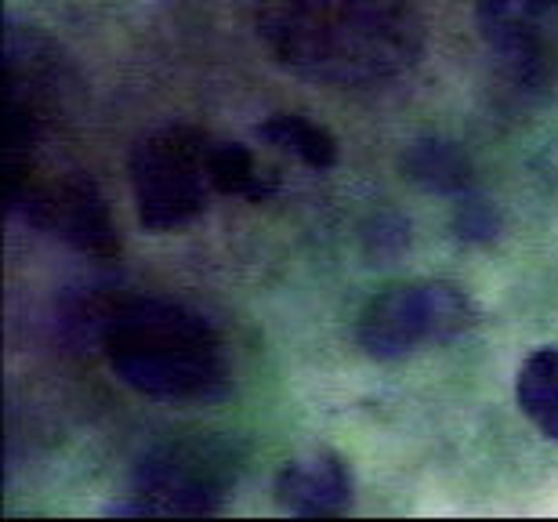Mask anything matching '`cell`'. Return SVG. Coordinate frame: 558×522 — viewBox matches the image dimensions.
<instances>
[{"label": "cell", "mask_w": 558, "mask_h": 522, "mask_svg": "<svg viewBox=\"0 0 558 522\" xmlns=\"http://www.w3.org/2000/svg\"><path fill=\"white\" fill-rule=\"evenodd\" d=\"M258 33L287 70L333 87L396 81L424 48L410 0H265Z\"/></svg>", "instance_id": "1"}, {"label": "cell", "mask_w": 558, "mask_h": 522, "mask_svg": "<svg viewBox=\"0 0 558 522\" xmlns=\"http://www.w3.org/2000/svg\"><path fill=\"white\" fill-rule=\"evenodd\" d=\"M475 4H478V15H500V11H508V8H515V4H511V0H475Z\"/></svg>", "instance_id": "17"}, {"label": "cell", "mask_w": 558, "mask_h": 522, "mask_svg": "<svg viewBox=\"0 0 558 522\" xmlns=\"http://www.w3.org/2000/svg\"><path fill=\"white\" fill-rule=\"evenodd\" d=\"M403 174L428 193H468L472 160L461 146L442 138H421L403 153Z\"/></svg>", "instance_id": "10"}, {"label": "cell", "mask_w": 558, "mask_h": 522, "mask_svg": "<svg viewBox=\"0 0 558 522\" xmlns=\"http://www.w3.org/2000/svg\"><path fill=\"white\" fill-rule=\"evenodd\" d=\"M210 142L196 128H156L131 153V189L138 221L149 232H171L207 210Z\"/></svg>", "instance_id": "5"}, {"label": "cell", "mask_w": 558, "mask_h": 522, "mask_svg": "<svg viewBox=\"0 0 558 522\" xmlns=\"http://www.w3.org/2000/svg\"><path fill=\"white\" fill-rule=\"evenodd\" d=\"M489 48H494L500 70L515 87H544L551 76V51L548 40L541 37L537 19L526 11H500V15L483 19Z\"/></svg>", "instance_id": "9"}, {"label": "cell", "mask_w": 558, "mask_h": 522, "mask_svg": "<svg viewBox=\"0 0 558 522\" xmlns=\"http://www.w3.org/2000/svg\"><path fill=\"white\" fill-rule=\"evenodd\" d=\"M65 65L59 48L29 26L4 33V153H37L59 124Z\"/></svg>", "instance_id": "7"}, {"label": "cell", "mask_w": 558, "mask_h": 522, "mask_svg": "<svg viewBox=\"0 0 558 522\" xmlns=\"http://www.w3.org/2000/svg\"><path fill=\"white\" fill-rule=\"evenodd\" d=\"M236 486V458L218 439L163 442L135 464L128 501L106 508V515H218Z\"/></svg>", "instance_id": "4"}, {"label": "cell", "mask_w": 558, "mask_h": 522, "mask_svg": "<svg viewBox=\"0 0 558 522\" xmlns=\"http://www.w3.org/2000/svg\"><path fill=\"white\" fill-rule=\"evenodd\" d=\"M102 349L120 381L163 403H215L232 388L221 335L167 298H131L106 313Z\"/></svg>", "instance_id": "2"}, {"label": "cell", "mask_w": 558, "mask_h": 522, "mask_svg": "<svg viewBox=\"0 0 558 522\" xmlns=\"http://www.w3.org/2000/svg\"><path fill=\"white\" fill-rule=\"evenodd\" d=\"M4 199L11 215L59 236L65 247L92 258L120 254L113 210L84 171H51L37 153H4Z\"/></svg>", "instance_id": "3"}, {"label": "cell", "mask_w": 558, "mask_h": 522, "mask_svg": "<svg viewBox=\"0 0 558 522\" xmlns=\"http://www.w3.org/2000/svg\"><path fill=\"white\" fill-rule=\"evenodd\" d=\"M410 247V226L396 215H381L366 229V254L371 258H396Z\"/></svg>", "instance_id": "15"}, {"label": "cell", "mask_w": 558, "mask_h": 522, "mask_svg": "<svg viewBox=\"0 0 558 522\" xmlns=\"http://www.w3.org/2000/svg\"><path fill=\"white\" fill-rule=\"evenodd\" d=\"M519 11H526V15H533V19L558 15V0H522Z\"/></svg>", "instance_id": "16"}, {"label": "cell", "mask_w": 558, "mask_h": 522, "mask_svg": "<svg viewBox=\"0 0 558 522\" xmlns=\"http://www.w3.org/2000/svg\"><path fill=\"white\" fill-rule=\"evenodd\" d=\"M276 501L290 515H341L352 505L349 464L330 450H316L298 461H287L276 475Z\"/></svg>", "instance_id": "8"}, {"label": "cell", "mask_w": 558, "mask_h": 522, "mask_svg": "<svg viewBox=\"0 0 558 522\" xmlns=\"http://www.w3.org/2000/svg\"><path fill=\"white\" fill-rule=\"evenodd\" d=\"M258 138L276 146L279 153H290V157H298L301 163H308L316 171H327L338 163V138L308 117L298 113L269 117L265 124H258Z\"/></svg>", "instance_id": "12"}, {"label": "cell", "mask_w": 558, "mask_h": 522, "mask_svg": "<svg viewBox=\"0 0 558 522\" xmlns=\"http://www.w3.org/2000/svg\"><path fill=\"white\" fill-rule=\"evenodd\" d=\"M515 399L541 436L558 442V349H537L522 363Z\"/></svg>", "instance_id": "11"}, {"label": "cell", "mask_w": 558, "mask_h": 522, "mask_svg": "<svg viewBox=\"0 0 558 522\" xmlns=\"http://www.w3.org/2000/svg\"><path fill=\"white\" fill-rule=\"evenodd\" d=\"M475 324V305L457 283L417 280L388 287L363 308L360 345L374 360H399L421 345H442Z\"/></svg>", "instance_id": "6"}, {"label": "cell", "mask_w": 558, "mask_h": 522, "mask_svg": "<svg viewBox=\"0 0 558 522\" xmlns=\"http://www.w3.org/2000/svg\"><path fill=\"white\" fill-rule=\"evenodd\" d=\"M210 185H215V193L247 196L258 204V199L272 196L276 174L262 171L251 149L240 146V142H215L210 146Z\"/></svg>", "instance_id": "13"}, {"label": "cell", "mask_w": 558, "mask_h": 522, "mask_svg": "<svg viewBox=\"0 0 558 522\" xmlns=\"http://www.w3.org/2000/svg\"><path fill=\"white\" fill-rule=\"evenodd\" d=\"M500 210L489 204V199H478V196H464L457 204V215H453V229L457 236L468 240V243H494L500 236Z\"/></svg>", "instance_id": "14"}]
</instances>
